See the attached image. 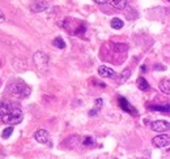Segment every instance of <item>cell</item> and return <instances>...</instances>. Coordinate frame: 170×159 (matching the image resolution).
I'll use <instances>...</instances> for the list:
<instances>
[{
    "mask_svg": "<svg viewBox=\"0 0 170 159\" xmlns=\"http://www.w3.org/2000/svg\"><path fill=\"white\" fill-rule=\"evenodd\" d=\"M150 110L153 111H160V112H169V104H161V106H150Z\"/></svg>",
    "mask_w": 170,
    "mask_h": 159,
    "instance_id": "16",
    "label": "cell"
},
{
    "mask_svg": "<svg viewBox=\"0 0 170 159\" xmlns=\"http://www.w3.org/2000/svg\"><path fill=\"white\" fill-rule=\"evenodd\" d=\"M97 112H98L97 108H93V110L89 111V115H90V116H96V115H97Z\"/></svg>",
    "mask_w": 170,
    "mask_h": 159,
    "instance_id": "21",
    "label": "cell"
},
{
    "mask_svg": "<svg viewBox=\"0 0 170 159\" xmlns=\"http://www.w3.org/2000/svg\"><path fill=\"white\" fill-rule=\"evenodd\" d=\"M94 2H96L97 4H106L108 3V0H94Z\"/></svg>",
    "mask_w": 170,
    "mask_h": 159,
    "instance_id": "23",
    "label": "cell"
},
{
    "mask_svg": "<svg viewBox=\"0 0 170 159\" xmlns=\"http://www.w3.org/2000/svg\"><path fill=\"white\" fill-rule=\"evenodd\" d=\"M150 126H152V129L154 132H160V133L168 132L169 128H170L169 121H163V120H157V121H153Z\"/></svg>",
    "mask_w": 170,
    "mask_h": 159,
    "instance_id": "7",
    "label": "cell"
},
{
    "mask_svg": "<svg viewBox=\"0 0 170 159\" xmlns=\"http://www.w3.org/2000/svg\"><path fill=\"white\" fill-rule=\"evenodd\" d=\"M4 21H5V16H4V13H3V12L0 11V24H2V22H4Z\"/></svg>",
    "mask_w": 170,
    "mask_h": 159,
    "instance_id": "22",
    "label": "cell"
},
{
    "mask_svg": "<svg viewBox=\"0 0 170 159\" xmlns=\"http://www.w3.org/2000/svg\"><path fill=\"white\" fill-rule=\"evenodd\" d=\"M53 44L55 47H58V48H66V42L63 41V38H60V37H58V38H55L54 39V42H53Z\"/></svg>",
    "mask_w": 170,
    "mask_h": 159,
    "instance_id": "15",
    "label": "cell"
},
{
    "mask_svg": "<svg viewBox=\"0 0 170 159\" xmlns=\"http://www.w3.org/2000/svg\"><path fill=\"white\" fill-rule=\"evenodd\" d=\"M130 76H131V71H130L128 68H126L124 71L122 72V74L119 76V78H118V82H119V84H122V82H124L126 80H127V78L130 77Z\"/></svg>",
    "mask_w": 170,
    "mask_h": 159,
    "instance_id": "14",
    "label": "cell"
},
{
    "mask_svg": "<svg viewBox=\"0 0 170 159\" xmlns=\"http://www.w3.org/2000/svg\"><path fill=\"white\" fill-rule=\"evenodd\" d=\"M34 138H35L39 144H46V142L48 141V138H50V135H48L47 130L39 129V130H37V132L34 133Z\"/></svg>",
    "mask_w": 170,
    "mask_h": 159,
    "instance_id": "9",
    "label": "cell"
},
{
    "mask_svg": "<svg viewBox=\"0 0 170 159\" xmlns=\"http://www.w3.org/2000/svg\"><path fill=\"white\" fill-rule=\"evenodd\" d=\"M136 84H137V87H139L140 90H143V91H149L150 90V86H149V84H148L147 80L144 78V77H139V78H137Z\"/></svg>",
    "mask_w": 170,
    "mask_h": 159,
    "instance_id": "11",
    "label": "cell"
},
{
    "mask_svg": "<svg viewBox=\"0 0 170 159\" xmlns=\"http://www.w3.org/2000/svg\"><path fill=\"white\" fill-rule=\"evenodd\" d=\"M98 74L101 76V77H105V78H114L117 76V73L113 71L111 68L105 67V65H101L98 68Z\"/></svg>",
    "mask_w": 170,
    "mask_h": 159,
    "instance_id": "8",
    "label": "cell"
},
{
    "mask_svg": "<svg viewBox=\"0 0 170 159\" xmlns=\"http://www.w3.org/2000/svg\"><path fill=\"white\" fill-rule=\"evenodd\" d=\"M12 133H13V126H8V128H5V129L3 130L2 137H3V138H8V137H11Z\"/></svg>",
    "mask_w": 170,
    "mask_h": 159,
    "instance_id": "18",
    "label": "cell"
},
{
    "mask_svg": "<svg viewBox=\"0 0 170 159\" xmlns=\"http://www.w3.org/2000/svg\"><path fill=\"white\" fill-rule=\"evenodd\" d=\"M94 104H96L97 108H99V107H102V104H103V99H102V98H97L96 100H94Z\"/></svg>",
    "mask_w": 170,
    "mask_h": 159,
    "instance_id": "20",
    "label": "cell"
},
{
    "mask_svg": "<svg viewBox=\"0 0 170 159\" xmlns=\"http://www.w3.org/2000/svg\"><path fill=\"white\" fill-rule=\"evenodd\" d=\"M108 3L117 9H124L127 5V0H108Z\"/></svg>",
    "mask_w": 170,
    "mask_h": 159,
    "instance_id": "10",
    "label": "cell"
},
{
    "mask_svg": "<svg viewBox=\"0 0 170 159\" xmlns=\"http://www.w3.org/2000/svg\"><path fill=\"white\" fill-rule=\"evenodd\" d=\"M113 47L117 50V52H126V51L128 50V46L127 44H119V43H114L113 44Z\"/></svg>",
    "mask_w": 170,
    "mask_h": 159,
    "instance_id": "17",
    "label": "cell"
},
{
    "mask_svg": "<svg viewBox=\"0 0 170 159\" xmlns=\"http://www.w3.org/2000/svg\"><path fill=\"white\" fill-rule=\"evenodd\" d=\"M33 59H34L37 68H38L42 73H46L47 69H48V58H47V55L43 54L42 51H38V52L34 54Z\"/></svg>",
    "mask_w": 170,
    "mask_h": 159,
    "instance_id": "3",
    "label": "cell"
},
{
    "mask_svg": "<svg viewBox=\"0 0 170 159\" xmlns=\"http://www.w3.org/2000/svg\"><path fill=\"white\" fill-rule=\"evenodd\" d=\"M118 104H119V107H121L122 111L128 112V113H131V115H134V116H137V111L132 107V104L124 97H119L118 98Z\"/></svg>",
    "mask_w": 170,
    "mask_h": 159,
    "instance_id": "4",
    "label": "cell"
},
{
    "mask_svg": "<svg viewBox=\"0 0 170 159\" xmlns=\"http://www.w3.org/2000/svg\"><path fill=\"white\" fill-rule=\"evenodd\" d=\"M22 111L16 103L11 100H3L0 103V120L7 124V125H13L22 121Z\"/></svg>",
    "mask_w": 170,
    "mask_h": 159,
    "instance_id": "1",
    "label": "cell"
},
{
    "mask_svg": "<svg viewBox=\"0 0 170 159\" xmlns=\"http://www.w3.org/2000/svg\"><path fill=\"white\" fill-rule=\"evenodd\" d=\"M123 25H124V22L121 20V18H118V17H115V18H113V20H111V28L115 29V30L122 29Z\"/></svg>",
    "mask_w": 170,
    "mask_h": 159,
    "instance_id": "13",
    "label": "cell"
},
{
    "mask_svg": "<svg viewBox=\"0 0 170 159\" xmlns=\"http://www.w3.org/2000/svg\"><path fill=\"white\" fill-rule=\"evenodd\" d=\"M160 90L163 93V94H169L170 93V84H169V80L165 78L160 82Z\"/></svg>",
    "mask_w": 170,
    "mask_h": 159,
    "instance_id": "12",
    "label": "cell"
},
{
    "mask_svg": "<svg viewBox=\"0 0 170 159\" xmlns=\"http://www.w3.org/2000/svg\"><path fill=\"white\" fill-rule=\"evenodd\" d=\"M152 142L156 148H169L170 137L169 135H160V136H156Z\"/></svg>",
    "mask_w": 170,
    "mask_h": 159,
    "instance_id": "5",
    "label": "cell"
},
{
    "mask_svg": "<svg viewBox=\"0 0 170 159\" xmlns=\"http://www.w3.org/2000/svg\"><path fill=\"white\" fill-rule=\"evenodd\" d=\"M145 71H147V67L143 65V67H141V72H145Z\"/></svg>",
    "mask_w": 170,
    "mask_h": 159,
    "instance_id": "24",
    "label": "cell"
},
{
    "mask_svg": "<svg viewBox=\"0 0 170 159\" xmlns=\"http://www.w3.org/2000/svg\"><path fill=\"white\" fill-rule=\"evenodd\" d=\"M94 144V139L92 138V137H85V139H84V142H83V145L84 146H90V145H93Z\"/></svg>",
    "mask_w": 170,
    "mask_h": 159,
    "instance_id": "19",
    "label": "cell"
},
{
    "mask_svg": "<svg viewBox=\"0 0 170 159\" xmlns=\"http://www.w3.org/2000/svg\"><path fill=\"white\" fill-rule=\"evenodd\" d=\"M8 93H11V95H13L16 98H26L30 94V87L25 85L24 81H15L12 82L8 87Z\"/></svg>",
    "mask_w": 170,
    "mask_h": 159,
    "instance_id": "2",
    "label": "cell"
},
{
    "mask_svg": "<svg viewBox=\"0 0 170 159\" xmlns=\"http://www.w3.org/2000/svg\"><path fill=\"white\" fill-rule=\"evenodd\" d=\"M48 8V3L46 0H37L33 4L30 5V11L34 12V13H39V12H43Z\"/></svg>",
    "mask_w": 170,
    "mask_h": 159,
    "instance_id": "6",
    "label": "cell"
}]
</instances>
